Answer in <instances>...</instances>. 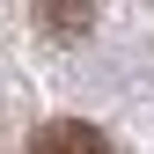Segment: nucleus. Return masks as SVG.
<instances>
[{
  "label": "nucleus",
  "instance_id": "nucleus-1",
  "mask_svg": "<svg viewBox=\"0 0 154 154\" xmlns=\"http://www.w3.org/2000/svg\"><path fill=\"white\" fill-rule=\"evenodd\" d=\"M29 154H110V140L95 125H81V118H51V125H37Z\"/></svg>",
  "mask_w": 154,
  "mask_h": 154
},
{
  "label": "nucleus",
  "instance_id": "nucleus-2",
  "mask_svg": "<svg viewBox=\"0 0 154 154\" xmlns=\"http://www.w3.org/2000/svg\"><path fill=\"white\" fill-rule=\"evenodd\" d=\"M37 22L51 37H81L88 29V0H37Z\"/></svg>",
  "mask_w": 154,
  "mask_h": 154
}]
</instances>
